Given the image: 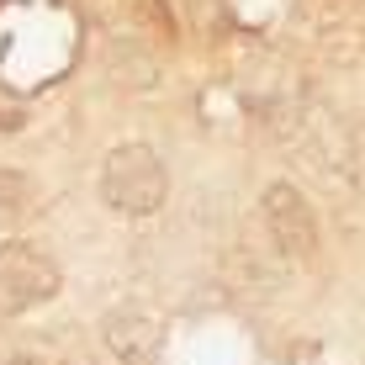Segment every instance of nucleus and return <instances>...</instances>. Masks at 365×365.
<instances>
[{
	"label": "nucleus",
	"instance_id": "1",
	"mask_svg": "<svg viewBox=\"0 0 365 365\" xmlns=\"http://www.w3.org/2000/svg\"><path fill=\"white\" fill-rule=\"evenodd\" d=\"M101 201L117 217H154L170 201V170L148 143H122L101 165Z\"/></svg>",
	"mask_w": 365,
	"mask_h": 365
},
{
	"label": "nucleus",
	"instance_id": "2",
	"mask_svg": "<svg viewBox=\"0 0 365 365\" xmlns=\"http://www.w3.org/2000/svg\"><path fill=\"white\" fill-rule=\"evenodd\" d=\"M64 292V270L37 244H0V318L37 312Z\"/></svg>",
	"mask_w": 365,
	"mask_h": 365
},
{
	"label": "nucleus",
	"instance_id": "3",
	"mask_svg": "<svg viewBox=\"0 0 365 365\" xmlns=\"http://www.w3.org/2000/svg\"><path fill=\"white\" fill-rule=\"evenodd\" d=\"M259 207H265V228L275 238V249H281L292 265H312V259H318V217H312L307 196H302L292 180H275V185H265Z\"/></svg>",
	"mask_w": 365,
	"mask_h": 365
},
{
	"label": "nucleus",
	"instance_id": "4",
	"mask_svg": "<svg viewBox=\"0 0 365 365\" xmlns=\"http://www.w3.org/2000/svg\"><path fill=\"white\" fill-rule=\"evenodd\" d=\"M101 349H106L111 365H154L159 344H165V318L143 302H122L101 318Z\"/></svg>",
	"mask_w": 365,
	"mask_h": 365
},
{
	"label": "nucleus",
	"instance_id": "5",
	"mask_svg": "<svg viewBox=\"0 0 365 365\" xmlns=\"http://www.w3.org/2000/svg\"><path fill=\"white\" fill-rule=\"evenodd\" d=\"M37 207H43V191H37L32 175H21V170H0V228L37 217Z\"/></svg>",
	"mask_w": 365,
	"mask_h": 365
},
{
	"label": "nucleus",
	"instance_id": "6",
	"mask_svg": "<svg viewBox=\"0 0 365 365\" xmlns=\"http://www.w3.org/2000/svg\"><path fill=\"white\" fill-rule=\"evenodd\" d=\"M133 27L143 32L154 48H175V37H180L170 0H133Z\"/></svg>",
	"mask_w": 365,
	"mask_h": 365
},
{
	"label": "nucleus",
	"instance_id": "7",
	"mask_svg": "<svg viewBox=\"0 0 365 365\" xmlns=\"http://www.w3.org/2000/svg\"><path fill=\"white\" fill-rule=\"evenodd\" d=\"M27 128V111L11 106V101H0V133H21Z\"/></svg>",
	"mask_w": 365,
	"mask_h": 365
}]
</instances>
